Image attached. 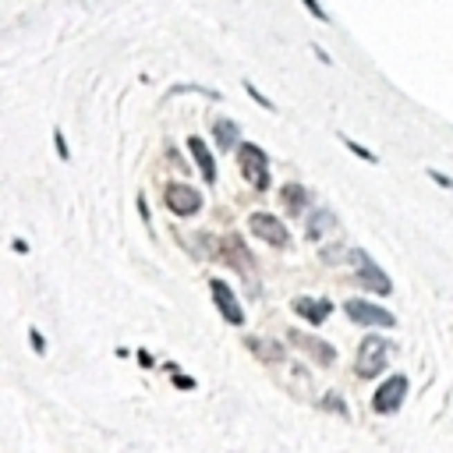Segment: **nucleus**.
Instances as JSON below:
<instances>
[{"instance_id":"10","label":"nucleus","mask_w":453,"mask_h":453,"mask_svg":"<svg viewBox=\"0 0 453 453\" xmlns=\"http://www.w3.org/2000/svg\"><path fill=\"white\" fill-rule=\"evenodd\" d=\"M209 290H213L216 308H220V315H223L230 326H241V322H245V312H241V305H237V297H234V290H230L227 280H209Z\"/></svg>"},{"instance_id":"2","label":"nucleus","mask_w":453,"mask_h":453,"mask_svg":"<svg viewBox=\"0 0 453 453\" xmlns=\"http://www.w3.org/2000/svg\"><path fill=\"white\" fill-rule=\"evenodd\" d=\"M237 167H241V174H245L248 185H255V192H266V185H269V156L255 142H241L237 145Z\"/></svg>"},{"instance_id":"9","label":"nucleus","mask_w":453,"mask_h":453,"mask_svg":"<svg viewBox=\"0 0 453 453\" xmlns=\"http://www.w3.org/2000/svg\"><path fill=\"white\" fill-rule=\"evenodd\" d=\"M216 259H220V262H227L230 269H237V273L252 277V255H248L245 241H241L237 234H227V237L220 241V255H216Z\"/></svg>"},{"instance_id":"17","label":"nucleus","mask_w":453,"mask_h":453,"mask_svg":"<svg viewBox=\"0 0 453 453\" xmlns=\"http://www.w3.org/2000/svg\"><path fill=\"white\" fill-rule=\"evenodd\" d=\"M213 135H216L220 149H237V145H241V128L234 124V120H216Z\"/></svg>"},{"instance_id":"7","label":"nucleus","mask_w":453,"mask_h":453,"mask_svg":"<svg viewBox=\"0 0 453 453\" xmlns=\"http://www.w3.org/2000/svg\"><path fill=\"white\" fill-rule=\"evenodd\" d=\"M407 397V376H389L379 389H376V397H372V411L376 414H397L400 404Z\"/></svg>"},{"instance_id":"21","label":"nucleus","mask_w":453,"mask_h":453,"mask_svg":"<svg viewBox=\"0 0 453 453\" xmlns=\"http://www.w3.org/2000/svg\"><path fill=\"white\" fill-rule=\"evenodd\" d=\"M170 379H174V386H177V389H185V394H188V389H195V386H198V382H195L192 376H181V372H170Z\"/></svg>"},{"instance_id":"12","label":"nucleus","mask_w":453,"mask_h":453,"mask_svg":"<svg viewBox=\"0 0 453 453\" xmlns=\"http://www.w3.org/2000/svg\"><path fill=\"white\" fill-rule=\"evenodd\" d=\"M245 351L255 354L262 365H284V344L269 337H245Z\"/></svg>"},{"instance_id":"1","label":"nucleus","mask_w":453,"mask_h":453,"mask_svg":"<svg viewBox=\"0 0 453 453\" xmlns=\"http://www.w3.org/2000/svg\"><path fill=\"white\" fill-rule=\"evenodd\" d=\"M358 376L361 379H376V376H382L386 369H389V340H382V337H365L361 340V347H358Z\"/></svg>"},{"instance_id":"22","label":"nucleus","mask_w":453,"mask_h":453,"mask_svg":"<svg viewBox=\"0 0 453 453\" xmlns=\"http://www.w3.org/2000/svg\"><path fill=\"white\" fill-rule=\"evenodd\" d=\"M28 340H33V351H36V354H46V340H43L39 329H28Z\"/></svg>"},{"instance_id":"19","label":"nucleus","mask_w":453,"mask_h":453,"mask_svg":"<svg viewBox=\"0 0 453 453\" xmlns=\"http://www.w3.org/2000/svg\"><path fill=\"white\" fill-rule=\"evenodd\" d=\"M340 142H344V145L351 149V153H354V156H361V160H365V163H379V160H376V153H369V149H361V145H358L354 138H347V135H340Z\"/></svg>"},{"instance_id":"11","label":"nucleus","mask_w":453,"mask_h":453,"mask_svg":"<svg viewBox=\"0 0 453 453\" xmlns=\"http://www.w3.org/2000/svg\"><path fill=\"white\" fill-rule=\"evenodd\" d=\"M280 382H284V389H290L297 400H308L315 394V379H312V372L305 365H284Z\"/></svg>"},{"instance_id":"20","label":"nucleus","mask_w":453,"mask_h":453,"mask_svg":"<svg viewBox=\"0 0 453 453\" xmlns=\"http://www.w3.org/2000/svg\"><path fill=\"white\" fill-rule=\"evenodd\" d=\"M245 93H248V96H252V100H255V103H259V107H266V110H269V113H273V110H277V107H273V103H269V100H266V96H262V93H259V89H255V85H252V82H245Z\"/></svg>"},{"instance_id":"4","label":"nucleus","mask_w":453,"mask_h":453,"mask_svg":"<svg viewBox=\"0 0 453 453\" xmlns=\"http://www.w3.org/2000/svg\"><path fill=\"white\" fill-rule=\"evenodd\" d=\"M344 312L351 315V322H361V326H379V329H394L397 326L394 312L372 305V301H365V297H351L347 305H344Z\"/></svg>"},{"instance_id":"18","label":"nucleus","mask_w":453,"mask_h":453,"mask_svg":"<svg viewBox=\"0 0 453 453\" xmlns=\"http://www.w3.org/2000/svg\"><path fill=\"white\" fill-rule=\"evenodd\" d=\"M319 407H322V411H329V414H337V418H344V421L351 418V411H347V400H344L340 394H326V397L319 400Z\"/></svg>"},{"instance_id":"13","label":"nucleus","mask_w":453,"mask_h":453,"mask_svg":"<svg viewBox=\"0 0 453 453\" xmlns=\"http://www.w3.org/2000/svg\"><path fill=\"white\" fill-rule=\"evenodd\" d=\"M290 308H294L301 319H308L312 326L326 322V315L333 312V305H329L326 297H294V301H290Z\"/></svg>"},{"instance_id":"3","label":"nucleus","mask_w":453,"mask_h":453,"mask_svg":"<svg viewBox=\"0 0 453 453\" xmlns=\"http://www.w3.org/2000/svg\"><path fill=\"white\" fill-rule=\"evenodd\" d=\"M248 230L259 241H266L269 248H290V234H287L284 220H277L273 213H252L248 216Z\"/></svg>"},{"instance_id":"25","label":"nucleus","mask_w":453,"mask_h":453,"mask_svg":"<svg viewBox=\"0 0 453 453\" xmlns=\"http://www.w3.org/2000/svg\"><path fill=\"white\" fill-rule=\"evenodd\" d=\"M425 174H429V177L436 181V185H443V188H453V181H450V177H443L439 170H425Z\"/></svg>"},{"instance_id":"8","label":"nucleus","mask_w":453,"mask_h":453,"mask_svg":"<svg viewBox=\"0 0 453 453\" xmlns=\"http://www.w3.org/2000/svg\"><path fill=\"white\" fill-rule=\"evenodd\" d=\"M287 340L297 347V351H305L312 361H315V365L319 369H329V365H333V361H337V351L333 347H329L326 340H319V337H312V333H301V329H290V333H287Z\"/></svg>"},{"instance_id":"24","label":"nucleus","mask_w":453,"mask_h":453,"mask_svg":"<svg viewBox=\"0 0 453 453\" xmlns=\"http://www.w3.org/2000/svg\"><path fill=\"white\" fill-rule=\"evenodd\" d=\"M305 8H308V11H312V15H315L319 21H329V15H326V11L319 8V0H305Z\"/></svg>"},{"instance_id":"14","label":"nucleus","mask_w":453,"mask_h":453,"mask_svg":"<svg viewBox=\"0 0 453 453\" xmlns=\"http://www.w3.org/2000/svg\"><path fill=\"white\" fill-rule=\"evenodd\" d=\"M188 153H192L195 167L202 170V177L213 185V181H216V160H213V153H209V142H202L198 135H192V138H188Z\"/></svg>"},{"instance_id":"26","label":"nucleus","mask_w":453,"mask_h":453,"mask_svg":"<svg viewBox=\"0 0 453 453\" xmlns=\"http://www.w3.org/2000/svg\"><path fill=\"white\" fill-rule=\"evenodd\" d=\"M138 365L149 369V365H153V354H149V351H138Z\"/></svg>"},{"instance_id":"16","label":"nucleus","mask_w":453,"mask_h":453,"mask_svg":"<svg viewBox=\"0 0 453 453\" xmlns=\"http://www.w3.org/2000/svg\"><path fill=\"white\" fill-rule=\"evenodd\" d=\"M340 223H337V213H333V209H315V213H312V220H308V227H305V237L308 241H319V237H326L329 230H337Z\"/></svg>"},{"instance_id":"15","label":"nucleus","mask_w":453,"mask_h":453,"mask_svg":"<svg viewBox=\"0 0 453 453\" xmlns=\"http://www.w3.org/2000/svg\"><path fill=\"white\" fill-rule=\"evenodd\" d=\"M280 202H284V209H287V216H297L301 209L312 202V192H308L305 185H297V181H290V185L280 188Z\"/></svg>"},{"instance_id":"23","label":"nucleus","mask_w":453,"mask_h":453,"mask_svg":"<svg viewBox=\"0 0 453 453\" xmlns=\"http://www.w3.org/2000/svg\"><path fill=\"white\" fill-rule=\"evenodd\" d=\"M53 145H57V153H60V160H71V153H68V142H64V135H60V128L53 131Z\"/></svg>"},{"instance_id":"5","label":"nucleus","mask_w":453,"mask_h":453,"mask_svg":"<svg viewBox=\"0 0 453 453\" xmlns=\"http://www.w3.org/2000/svg\"><path fill=\"white\" fill-rule=\"evenodd\" d=\"M163 205L174 216H195L202 209V195H198V188L174 181V185H167V192H163Z\"/></svg>"},{"instance_id":"6","label":"nucleus","mask_w":453,"mask_h":453,"mask_svg":"<svg viewBox=\"0 0 453 453\" xmlns=\"http://www.w3.org/2000/svg\"><path fill=\"white\" fill-rule=\"evenodd\" d=\"M351 262L358 266V280H361V287H369V290H376V294H389V290H394L389 277L382 273V269H379V262H376L369 252L354 248V252H351Z\"/></svg>"}]
</instances>
